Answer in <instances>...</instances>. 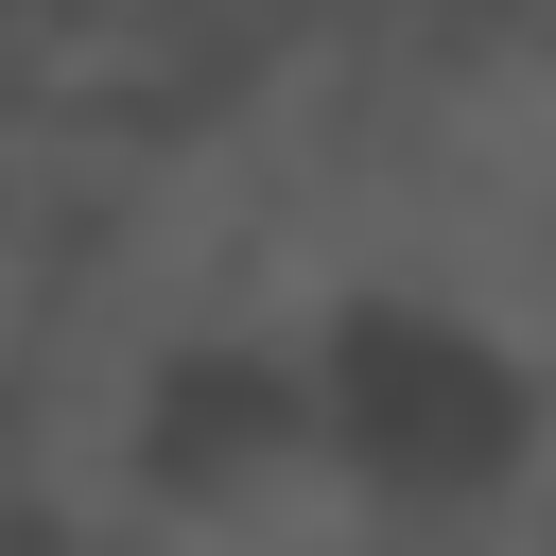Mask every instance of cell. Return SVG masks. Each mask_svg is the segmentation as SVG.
Returning a JSON list of instances; mask_svg holds the SVG:
<instances>
[{
    "label": "cell",
    "instance_id": "obj_1",
    "mask_svg": "<svg viewBox=\"0 0 556 556\" xmlns=\"http://www.w3.org/2000/svg\"><path fill=\"white\" fill-rule=\"evenodd\" d=\"M313 382H330V452H348V556H539L556 539L539 382L469 313L365 295L313 330Z\"/></svg>",
    "mask_w": 556,
    "mask_h": 556
},
{
    "label": "cell",
    "instance_id": "obj_2",
    "mask_svg": "<svg viewBox=\"0 0 556 556\" xmlns=\"http://www.w3.org/2000/svg\"><path fill=\"white\" fill-rule=\"evenodd\" d=\"M139 521L174 556H348V452L313 330H226L139 382Z\"/></svg>",
    "mask_w": 556,
    "mask_h": 556
}]
</instances>
